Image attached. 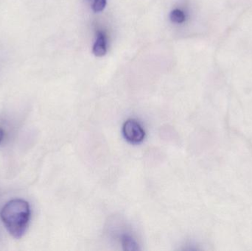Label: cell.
Here are the masks:
<instances>
[{
	"label": "cell",
	"mask_w": 252,
	"mask_h": 251,
	"mask_svg": "<svg viewBox=\"0 0 252 251\" xmlns=\"http://www.w3.org/2000/svg\"><path fill=\"white\" fill-rule=\"evenodd\" d=\"M31 207L26 200L13 199L4 204L0 218L9 234L16 239L25 235L31 221Z\"/></svg>",
	"instance_id": "obj_1"
},
{
	"label": "cell",
	"mask_w": 252,
	"mask_h": 251,
	"mask_svg": "<svg viewBox=\"0 0 252 251\" xmlns=\"http://www.w3.org/2000/svg\"><path fill=\"white\" fill-rule=\"evenodd\" d=\"M123 134L127 141L132 144H139L145 139V133L140 124L130 119L126 121L123 127Z\"/></svg>",
	"instance_id": "obj_2"
},
{
	"label": "cell",
	"mask_w": 252,
	"mask_h": 251,
	"mask_svg": "<svg viewBox=\"0 0 252 251\" xmlns=\"http://www.w3.org/2000/svg\"><path fill=\"white\" fill-rule=\"evenodd\" d=\"M93 54L97 57L105 56L107 52L106 37L102 32H99L97 40L93 46Z\"/></svg>",
	"instance_id": "obj_3"
},
{
	"label": "cell",
	"mask_w": 252,
	"mask_h": 251,
	"mask_svg": "<svg viewBox=\"0 0 252 251\" xmlns=\"http://www.w3.org/2000/svg\"><path fill=\"white\" fill-rule=\"evenodd\" d=\"M122 245L124 249L127 251L138 250V245L136 244L135 240L131 237L128 235H124L121 238Z\"/></svg>",
	"instance_id": "obj_4"
},
{
	"label": "cell",
	"mask_w": 252,
	"mask_h": 251,
	"mask_svg": "<svg viewBox=\"0 0 252 251\" xmlns=\"http://www.w3.org/2000/svg\"><path fill=\"white\" fill-rule=\"evenodd\" d=\"M170 20L176 24L183 23L185 21V15L183 11L179 9L173 10L170 13Z\"/></svg>",
	"instance_id": "obj_5"
},
{
	"label": "cell",
	"mask_w": 252,
	"mask_h": 251,
	"mask_svg": "<svg viewBox=\"0 0 252 251\" xmlns=\"http://www.w3.org/2000/svg\"><path fill=\"white\" fill-rule=\"evenodd\" d=\"M106 5V0H94L93 9L95 13H100L104 10Z\"/></svg>",
	"instance_id": "obj_6"
},
{
	"label": "cell",
	"mask_w": 252,
	"mask_h": 251,
	"mask_svg": "<svg viewBox=\"0 0 252 251\" xmlns=\"http://www.w3.org/2000/svg\"><path fill=\"white\" fill-rule=\"evenodd\" d=\"M3 137H4V131H2V129H1V128H0V143H1Z\"/></svg>",
	"instance_id": "obj_7"
}]
</instances>
